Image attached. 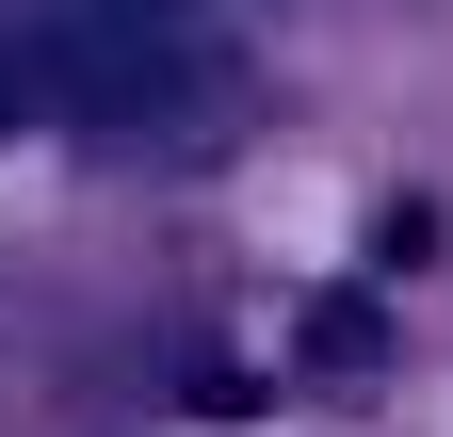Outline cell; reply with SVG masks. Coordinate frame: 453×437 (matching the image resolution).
Wrapping results in <instances>:
<instances>
[{
    "label": "cell",
    "instance_id": "cell-1",
    "mask_svg": "<svg viewBox=\"0 0 453 437\" xmlns=\"http://www.w3.org/2000/svg\"><path fill=\"white\" fill-rule=\"evenodd\" d=\"M33 81L65 97L81 130H113V146H162L179 114H211V97H226V65L162 17V0H81V17H49Z\"/></svg>",
    "mask_w": 453,
    "mask_h": 437
},
{
    "label": "cell",
    "instance_id": "cell-2",
    "mask_svg": "<svg viewBox=\"0 0 453 437\" xmlns=\"http://www.w3.org/2000/svg\"><path fill=\"white\" fill-rule=\"evenodd\" d=\"M17 114H33V65H17V49H0V130H17Z\"/></svg>",
    "mask_w": 453,
    "mask_h": 437
},
{
    "label": "cell",
    "instance_id": "cell-3",
    "mask_svg": "<svg viewBox=\"0 0 453 437\" xmlns=\"http://www.w3.org/2000/svg\"><path fill=\"white\" fill-rule=\"evenodd\" d=\"M162 17H179V0H162Z\"/></svg>",
    "mask_w": 453,
    "mask_h": 437
}]
</instances>
